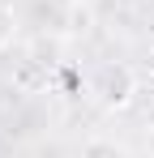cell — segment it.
<instances>
[{
	"label": "cell",
	"instance_id": "obj_3",
	"mask_svg": "<svg viewBox=\"0 0 154 158\" xmlns=\"http://www.w3.org/2000/svg\"><path fill=\"white\" fill-rule=\"evenodd\" d=\"M13 39H17V13H13V4L0 0V52H4Z\"/></svg>",
	"mask_w": 154,
	"mask_h": 158
},
{
	"label": "cell",
	"instance_id": "obj_2",
	"mask_svg": "<svg viewBox=\"0 0 154 158\" xmlns=\"http://www.w3.org/2000/svg\"><path fill=\"white\" fill-rule=\"evenodd\" d=\"M81 158H124V150L116 141H107V137H90L81 145Z\"/></svg>",
	"mask_w": 154,
	"mask_h": 158
},
{
	"label": "cell",
	"instance_id": "obj_5",
	"mask_svg": "<svg viewBox=\"0 0 154 158\" xmlns=\"http://www.w3.org/2000/svg\"><path fill=\"white\" fill-rule=\"evenodd\" d=\"M146 73L154 77V43H150V52H146Z\"/></svg>",
	"mask_w": 154,
	"mask_h": 158
},
{
	"label": "cell",
	"instance_id": "obj_1",
	"mask_svg": "<svg viewBox=\"0 0 154 158\" xmlns=\"http://www.w3.org/2000/svg\"><path fill=\"white\" fill-rule=\"evenodd\" d=\"M133 90H137V81H133L128 69H107V77H103V98H107V107H124L128 98H133Z\"/></svg>",
	"mask_w": 154,
	"mask_h": 158
},
{
	"label": "cell",
	"instance_id": "obj_4",
	"mask_svg": "<svg viewBox=\"0 0 154 158\" xmlns=\"http://www.w3.org/2000/svg\"><path fill=\"white\" fill-rule=\"evenodd\" d=\"M13 81H17L22 90H34V85H39V64H34V60H26L22 69L13 73Z\"/></svg>",
	"mask_w": 154,
	"mask_h": 158
}]
</instances>
